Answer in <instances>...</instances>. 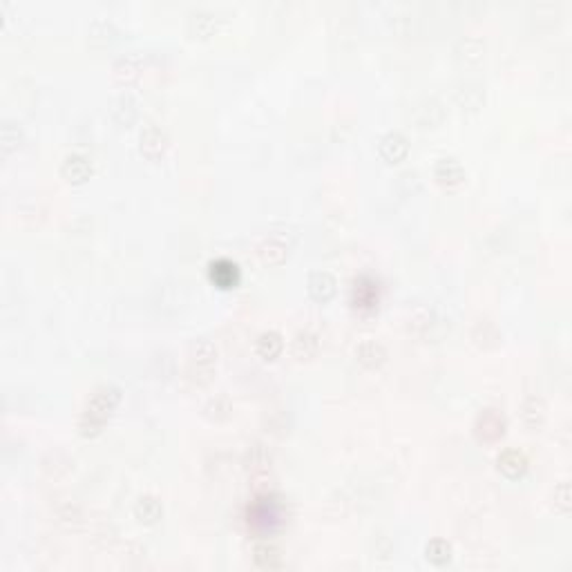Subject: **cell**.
Returning a JSON list of instances; mask_svg holds the SVG:
<instances>
[{
    "instance_id": "obj_4",
    "label": "cell",
    "mask_w": 572,
    "mask_h": 572,
    "mask_svg": "<svg viewBox=\"0 0 572 572\" xmlns=\"http://www.w3.org/2000/svg\"><path fill=\"white\" fill-rule=\"evenodd\" d=\"M407 150H409L407 139H405V136L400 134V132H389V134L382 136V141H380V155L385 157L387 161H391V164H394V161L403 159V157L407 155Z\"/></svg>"
},
{
    "instance_id": "obj_12",
    "label": "cell",
    "mask_w": 572,
    "mask_h": 572,
    "mask_svg": "<svg viewBox=\"0 0 572 572\" xmlns=\"http://www.w3.org/2000/svg\"><path fill=\"white\" fill-rule=\"evenodd\" d=\"M451 548L449 545L445 543V541H440V539H436V541H432L430 545H427V559H432L434 563H447L449 561V557H451Z\"/></svg>"
},
{
    "instance_id": "obj_7",
    "label": "cell",
    "mask_w": 572,
    "mask_h": 572,
    "mask_svg": "<svg viewBox=\"0 0 572 572\" xmlns=\"http://www.w3.org/2000/svg\"><path fill=\"white\" fill-rule=\"evenodd\" d=\"M503 427H506V421H503V416L499 412H494V409H488V412L479 418V434L488 440L499 438L503 434Z\"/></svg>"
},
{
    "instance_id": "obj_10",
    "label": "cell",
    "mask_w": 572,
    "mask_h": 572,
    "mask_svg": "<svg viewBox=\"0 0 572 572\" xmlns=\"http://www.w3.org/2000/svg\"><path fill=\"white\" fill-rule=\"evenodd\" d=\"M258 351H260V356L266 358V360H273V358L282 351V338L277 336L275 331L262 333L260 340H258Z\"/></svg>"
},
{
    "instance_id": "obj_8",
    "label": "cell",
    "mask_w": 572,
    "mask_h": 572,
    "mask_svg": "<svg viewBox=\"0 0 572 572\" xmlns=\"http://www.w3.org/2000/svg\"><path fill=\"white\" fill-rule=\"evenodd\" d=\"M525 456L523 454H519L517 449H510V451H503V454L499 456V469L503 474H508V476H519V474H523L525 472Z\"/></svg>"
},
{
    "instance_id": "obj_3",
    "label": "cell",
    "mask_w": 572,
    "mask_h": 572,
    "mask_svg": "<svg viewBox=\"0 0 572 572\" xmlns=\"http://www.w3.org/2000/svg\"><path fill=\"white\" fill-rule=\"evenodd\" d=\"M210 277L217 286L221 288H230L237 284L240 279V271H237V264L230 260H217L210 264Z\"/></svg>"
},
{
    "instance_id": "obj_2",
    "label": "cell",
    "mask_w": 572,
    "mask_h": 572,
    "mask_svg": "<svg viewBox=\"0 0 572 572\" xmlns=\"http://www.w3.org/2000/svg\"><path fill=\"white\" fill-rule=\"evenodd\" d=\"M249 523L258 532H273L279 525L277 506L271 499H262L260 503H255L253 510L249 512Z\"/></svg>"
},
{
    "instance_id": "obj_16",
    "label": "cell",
    "mask_w": 572,
    "mask_h": 572,
    "mask_svg": "<svg viewBox=\"0 0 572 572\" xmlns=\"http://www.w3.org/2000/svg\"><path fill=\"white\" fill-rule=\"evenodd\" d=\"M273 253H277L282 260H284V255H286L284 246H275L273 242H266V244H264L262 249H260V258H262L264 262H269V264H271V255H273Z\"/></svg>"
},
{
    "instance_id": "obj_14",
    "label": "cell",
    "mask_w": 572,
    "mask_h": 572,
    "mask_svg": "<svg viewBox=\"0 0 572 572\" xmlns=\"http://www.w3.org/2000/svg\"><path fill=\"white\" fill-rule=\"evenodd\" d=\"M356 295H360L356 300L360 306H373L375 302H378V288L373 286V282H371L369 286L364 284V279L358 282V284H356Z\"/></svg>"
},
{
    "instance_id": "obj_11",
    "label": "cell",
    "mask_w": 572,
    "mask_h": 572,
    "mask_svg": "<svg viewBox=\"0 0 572 572\" xmlns=\"http://www.w3.org/2000/svg\"><path fill=\"white\" fill-rule=\"evenodd\" d=\"M366 345H369V351L371 353H366L362 347L358 349V360H360L362 364L375 366V364H380L382 360H385V349H382L380 345H375V343H366Z\"/></svg>"
},
{
    "instance_id": "obj_15",
    "label": "cell",
    "mask_w": 572,
    "mask_h": 572,
    "mask_svg": "<svg viewBox=\"0 0 572 572\" xmlns=\"http://www.w3.org/2000/svg\"><path fill=\"white\" fill-rule=\"evenodd\" d=\"M150 146L155 148V157L157 155H161V152H164V148H166V136L161 134L157 127H155V139H150V134L148 132H143L141 134V150L143 152H148L150 150Z\"/></svg>"
},
{
    "instance_id": "obj_1",
    "label": "cell",
    "mask_w": 572,
    "mask_h": 572,
    "mask_svg": "<svg viewBox=\"0 0 572 572\" xmlns=\"http://www.w3.org/2000/svg\"><path fill=\"white\" fill-rule=\"evenodd\" d=\"M119 398V389L112 385H105L94 391V396L90 398L88 409H85L83 414V421H81V432L83 436H94V434L101 432V427L108 421V416L112 414V409L116 407Z\"/></svg>"
},
{
    "instance_id": "obj_9",
    "label": "cell",
    "mask_w": 572,
    "mask_h": 572,
    "mask_svg": "<svg viewBox=\"0 0 572 572\" xmlns=\"http://www.w3.org/2000/svg\"><path fill=\"white\" fill-rule=\"evenodd\" d=\"M92 173V166L88 159L83 157H67L65 164H63V175L70 179V182H83V179H88Z\"/></svg>"
},
{
    "instance_id": "obj_13",
    "label": "cell",
    "mask_w": 572,
    "mask_h": 572,
    "mask_svg": "<svg viewBox=\"0 0 572 572\" xmlns=\"http://www.w3.org/2000/svg\"><path fill=\"white\" fill-rule=\"evenodd\" d=\"M136 514L141 517V521H148L150 523V521H155L161 514V506L152 497H146L136 503Z\"/></svg>"
},
{
    "instance_id": "obj_6",
    "label": "cell",
    "mask_w": 572,
    "mask_h": 572,
    "mask_svg": "<svg viewBox=\"0 0 572 572\" xmlns=\"http://www.w3.org/2000/svg\"><path fill=\"white\" fill-rule=\"evenodd\" d=\"M309 293L315 297V300H329V297L336 293V279H333L329 273H313L309 277Z\"/></svg>"
},
{
    "instance_id": "obj_5",
    "label": "cell",
    "mask_w": 572,
    "mask_h": 572,
    "mask_svg": "<svg viewBox=\"0 0 572 572\" xmlns=\"http://www.w3.org/2000/svg\"><path fill=\"white\" fill-rule=\"evenodd\" d=\"M436 179L443 186H458L465 179V170L456 159L445 157L436 164Z\"/></svg>"
}]
</instances>
